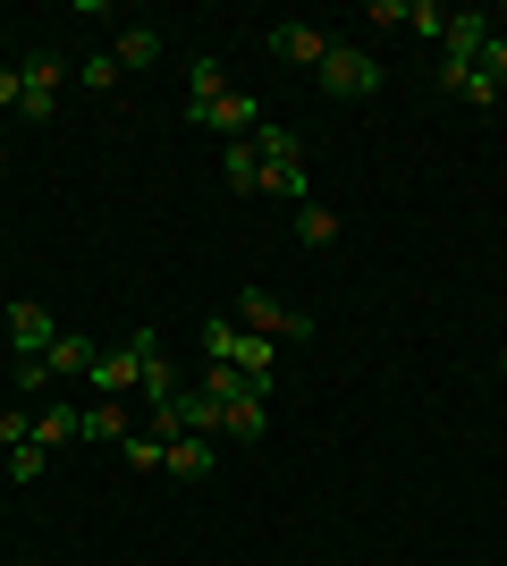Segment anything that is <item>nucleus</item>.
<instances>
[{
    "label": "nucleus",
    "instance_id": "0eeeda50",
    "mask_svg": "<svg viewBox=\"0 0 507 566\" xmlns=\"http://www.w3.org/2000/svg\"><path fill=\"white\" fill-rule=\"evenodd\" d=\"M187 127H220L229 144H245L263 127V111H254V94H220V102H203V111H187Z\"/></svg>",
    "mask_w": 507,
    "mask_h": 566
},
{
    "label": "nucleus",
    "instance_id": "412c9836",
    "mask_svg": "<svg viewBox=\"0 0 507 566\" xmlns=\"http://www.w3.org/2000/svg\"><path fill=\"white\" fill-rule=\"evenodd\" d=\"M406 25L432 34V43H448V9H440V0H406Z\"/></svg>",
    "mask_w": 507,
    "mask_h": 566
},
{
    "label": "nucleus",
    "instance_id": "1a4fd4ad",
    "mask_svg": "<svg viewBox=\"0 0 507 566\" xmlns=\"http://www.w3.org/2000/svg\"><path fill=\"white\" fill-rule=\"evenodd\" d=\"M68 440H85V406H68V398H51L43 415H34V449H68Z\"/></svg>",
    "mask_w": 507,
    "mask_h": 566
},
{
    "label": "nucleus",
    "instance_id": "6e6552de",
    "mask_svg": "<svg viewBox=\"0 0 507 566\" xmlns=\"http://www.w3.org/2000/svg\"><path fill=\"white\" fill-rule=\"evenodd\" d=\"M51 338H60V331H51V313L34 305V296H18V305H9V347H18V355H51Z\"/></svg>",
    "mask_w": 507,
    "mask_h": 566
},
{
    "label": "nucleus",
    "instance_id": "6ab92c4d",
    "mask_svg": "<svg viewBox=\"0 0 507 566\" xmlns=\"http://www.w3.org/2000/svg\"><path fill=\"white\" fill-rule=\"evenodd\" d=\"M119 457H127V473H161L169 440H152V431H127V440H119Z\"/></svg>",
    "mask_w": 507,
    "mask_h": 566
},
{
    "label": "nucleus",
    "instance_id": "4be33fe9",
    "mask_svg": "<svg viewBox=\"0 0 507 566\" xmlns=\"http://www.w3.org/2000/svg\"><path fill=\"white\" fill-rule=\"evenodd\" d=\"M43 465H51V457L34 449V440H25V449H9V482H43Z\"/></svg>",
    "mask_w": 507,
    "mask_h": 566
},
{
    "label": "nucleus",
    "instance_id": "f8f14e48",
    "mask_svg": "<svg viewBox=\"0 0 507 566\" xmlns=\"http://www.w3.org/2000/svg\"><path fill=\"white\" fill-rule=\"evenodd\" d=\"M220 178H229V195H254V187H263V153H254V136L220 153Z\"/></svg>",
    "mask_w": 507,
    "mask_h": 566
},
{
    "label": "nucleus",
    "instance_id": "a211bd4d",
    "mask_svg": "<svg viewBox=\"0 0 507 566\" xmlns=\"http://www.w3.org/2000/svg\"><path fill=\"white\" fill-rule=\"evenodd\" d=\"M220 94H229V76H220V60L203 51V60L187 69V111H203V102H220Z\"/></svg>",
    "mask_w": 507,
    "mask_h": 566
},
{
    "label": "nucleus",
    "instance_id": "aec40b11",
    "mask_svg": "<svg viewBox=\"0 0 507 566\" xmlns=\"http://www.w3.org/2000/svg\"><path fill=\"white\" fill-rule=\"evenodd\" d=\"M296 237H305L314 254H321V245H338V212H330V203H305V212H296Z\"/></svg>",
    "mask_w": 507,
    "mask_h": 566
},
{
    "label": "nucleus",
    "instance_id": "bb28decb",
    "mask_svg": "<svg viewBox=\"0 0 507 566\" xmlns=\"http://www.w3.org/2000/svg\"><path fill=\"white\" fill-rule=\"evenodd\" d=\"M0 102H9V111H18V69H9V60H0Z\"/></svg>",
    "mask_w": 507,
    "mask_h": 566
},
{
    "label": "nucleus",
    "instance_id": "4468645a",
    "mask_svg": "<svg viewBox=\"0 0 507 566\" xmlns=\"http://www.w3.org/2000/svg\"><path fill=\"white\" fill-rule=\"evenodd\" d=\"M161 473H178V482H203V473H212V440H169Z\"/></svg>",
    "mask_w": 507,
    "mask_h": 566
},
{
    "label": "nucleus",
    "instance_id": "b1692460",
    "mask_svg": "<svg viewBox=\"0 0 507 566\" xmlns=\"http://www.w3.org/2000/svg\"><path fill=\"white\" fill-rule=\"evenodd\" d=\"M25 440H34V415H18V406H9V415H0V449H25Z\"/></svg>",
    "mask_w": 507,
    "mask_h": 566
},
{
    "label": "nucleus",
    "instance_id": "cd10ccee",
    "mask_svg": "<svg viewBox=\"0 0 507 566\" xmlns=\"http://www.w3.org/2000/svg\"><path fill=\"white\" fill-rule=\"evenodd\" d=\"M499 373H507V355H499Z\"/></svg>",
    "mask_w": 507,
    "mask_h": 566
},
{
    "label": "nucleus",
    "instance_id": "423d86ee",
    "mask_svg": "<svg viewBox=\"0 0 507 566\" xmlns=\"http://www.w3.org/2000/svg\"><path fill=\"white\" fill-rule=\"evenodd\" d=\"M60 60H51V51H34V60H18V111L25 118H51V102H60Z\"/></svg>",
    "mask_w": 507,
    "mask_h": 566
},
{
    "label": "nucleus",
    "instance_id": "2eb2a0df",
    "mask_svg": "<svg viewBox=\"0 0 507 566\" xmlns=\"http://www.w3.org/2000/svg\"><path fill=\"white\" fill-rule=\"evenodd\" d=\"M110 60H119V69H152V60H161V25H127Z\"/></svg>",
    "mask_w": 507,
    "mask_h": 566
},
{
    "label": "nucleus",
    "instance_id": "f03ea898",
    "mask_svg": "<svg viewBox=\"0 0 507 566\" xmlns=\"http://www.w3.org/2000/svg\"><path fill=\"white\" fill-rule=\"evenodd\" d=\"M161 355V331H127V347H102L94 355V398H127V389H145V364Z\"/></svg>",
    "mask_w": 507,
    "mask_h": 566
},
{
    "label": "nucleus",
    "instance_id": "7ed1b4c3",
    "mask_svg": "<svg viewBox=\"0 0 507 566\" xmlns=\"http://www.w3.org/2000/svg\"><path fill=\"white\" fill-rule=\"evenodd\" d=\"M237 322L254 338H271V347H279V338H314V313L288 305V296H271V287H245V296H237Z\"/></svg>",
    "mask_w": 507,
    "mask_h": 566
},
{
    "label": "nucleus",
    "instance_id": "5701e85b",
    "mask_svg": "<svg viewBox=\"0 0 507 566\" xmlns=\"http://www.w3.org/2000/svg\"><path fill=\"white\" fill-rule=\"evenodd\" d=\"M483 76H490V94H507V34L483 43Z\"/></svg>",
    "mask_w": 507,
    "mask_h": 566
},
{
    "label": "nucleus",
    "instance_id": "39448f33",
    "mask_svg": "<svg viewBox=\"0 0 507 566\" xmlns=\"http://www.w3.org/2000/svg\"><path fill=\"white\" fill-rule=\"evenodd\" d=\"M263 43L288 60V69H321L330 60V34L321 25H305V18H279V25H263Z\"/></svg>",
    "mask_w": 507,
    "mask_h": 566
},
{
    "label": "nucleus",
    "instance_id": "9d476101",
    "mask_svg": "<svg viewBox=\"0 0 507 566\" xmlns=\"http://www.w3.org/2000/svg\"><path fill=\"white\" fill-rule=\"evenodd\" d=\"M220 431H229V440H263V431H271V398H254V389L229 398V406H220Z\"/></svg>",
    "mask_w": 507,
    "mask_h": 566
},
{
    "label": "nucleus",
    "instance_id": "dca6fc26",
    "mask_svg": "<svg viewBox=\"0 0 507 566\" xmlns=\"http://www.w3.org/2000/svg\"><path fill=\"white\" fill-rule=\"evenodd\" d=\"M254 153H263V169H271V161H305L296 127H279V118H263V127H254Z\"/></svg>",
    "mask_w": 507,
    "mask_h": 566
},
{
    "label": "nucleus",
    "instance_id": "f257e3e1",
    "mask_svg": "<svg viewBox=\"0 0 507 566\" xmlns=\"http://www.w3.org/2000/svg\"><path fill=\"white\" fill-rule=\"evenodd\" d=\"M203 355H212V364H237V373L254 380L263 398H271V380H279V364H271V338H254L237 313H212V322H203Z\"/></svg>",
    "mask_w": 507,
    "mask_h": 566
},
{
    "label": "nucleus",
    "instance_id": "393cba45",
    "mask_svg": "<svg viewBox=\"0 0 507 566\" xmlns=\"http://www.w3.org/2000/svg\"><path fill=\"white\" fill-rule=\"evenodd\" d=\"M18 389H25V398H43V389H51V364H43V355H25V364H18Z\"/></svg>",
    "mask_w": 507,
    "mask_h": 566
},
{
    "label": "nucleus",
    "instance_id": "ddd939ff",
    "mask_svg": "<svg viewBox=\"0 0 507 566\" xmlns=\"http://www.w3.org/2000/svg\"><path fill=\"white\" fill-rule=\"evenodd\" d=\"M127 431H136V423H127L119 398H94V406H85V440H110V449H119Z\"/></svg>",
    "mask_w": 507,
    "mask_h": 566
},
{
    "label": "nucleus",
    "instance_id": "9b49d317",
    "mask_svg": "<svg viewBox=\"0 0 507 566\" xmlns=\"http://www.w3.org/2000/svg\"><path fill=\"white\" fill-rule=\"evenodd\" d=\"M94 338H85V331H60V338H51V355H43V364H51V380H68V373H94Z\"/></svg>",
    "mask_w": 507,
    "mask_h": 566
},
{
    "label": "nucleus",
    "instance_id": "20e7f679",
    "mask_svg": "<svg viewBox=\"0 0 507 566\" xmlns=\"http://www.w3.org/2000/svg\"><path fill=\"white\" fill-rule=\"evenodd\" d=\"M321 94H338V102H363V94H381V60L372 51H356V43H330V60H321Z\"/></svg>",
    "mask_w": 507,
    "mask_h": 566
},
{
    "label": "nucleus",
    "instance_id": "a878e982",
    "mask_svg": "<svg viewBox=\"0 0 507 566\" xmlns=\"http://www.w3.org/2000/svg\"><path fill=\"white\" fill-rule=\"evenodd\" d=\"M76 76H85V85H119V60H110V51H94V60H85Z\"/></svg>",
    "mask_w": 507,
    "mask_h": 566
},
{
    "label": "nucleus",
    "instance_id": "f3484780",
    "mask_svg": "<svg viewBox=\"0 0 507 566\" xmlns=\"http://www.w3.org/2000/svg\"><path fill=\"white\" fill-rule=\"evenodd\" d=\"M263 187H271V195H288L296 212L314 203V178H305V161H271V169H263Z\"/></svg>",
    "mask_w": 507,
    "mask_h": 566
}]
</instances>
